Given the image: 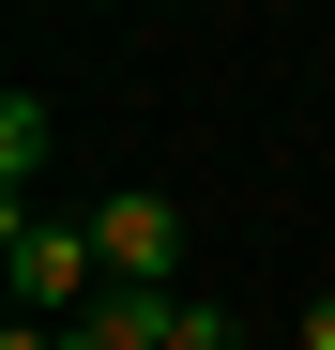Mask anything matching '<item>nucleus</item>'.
Instances as JSON below:
<instances>
[{"label":"nucleus","instance_id":"obj_5","mask_svg":"<svg viewBox=\"0 0 335 350\" xmlns=\"http://www.w3.org/2000/svg\"><path fill=\"white\" fill-rule=\"evenodd\" d=\"M168 350H244V320H229V305H198V289H183V305H168Z\"/></svg>","mask_w":335,"mask_h":350},{"label":"nucleus","instance_id":"obj_1","mask_svg":"<svg viewBox=\"0 0 335 350\" xmlns=\"http://www.w3.org/2000/svg\"><path fill=\"white\" fill-rule=\"evenodd\" d=\"M0 259H16V320H92L107 305V244H92V228L77 213H0Z\"/></svg>","mask_w":335,"mask_h":350},{"label":"nucleus","instance_id":"obj_2","mask_svg":"<svg viewBox=\"0 0 335 350\" xmlns=\"http://www.w3.org/2000/svg\"><path fill=\"white\" fill-rule=\"evenodd\" d=\"M92 244H107V289H168V274H183V198H107L92 213Z\"/></svg>","mask_w":335,"mask_h":350},{"label":"nucleus","instance_id":"obj_4","mask_svg":"<svg viewBox=\"0 0 335 350\" xmlns=\"http://www.w3.org/2000/svg\"><path fill=\"white\" fill-rule=\"evenodd\" d=\"M31 167H46V92H0V183L31 198Z\"/></svg>","mask_w":335,"mask_h":350},{"label":"nucleus","instance_id":"obj_7","mask_svg":"<svg viewBox=\"0 0 335 350\" xmlns=\"http://www.w3.org/2000/svg\"><path fill=\"white\" fill-rule=\"evenodd\" d=\"M305 350H335V289H320V305H305Z\"/></svg>","mask_w":335,"mask_h":350},{"label":"nucleus","instance_id":"obj_3","mask_svg":"<svg viewBox=\"0 0 335 350\" xmlns=\"http://www.w3.org/2000/svg\"><path fill=\"white\" fill-rule=\"evenodd\" d=\"M168 305L183 289H107L92 320H62V350H168Z\"/></svg>","mask_w":335,"mask_h":350},{"label":"nucleus","instance_id":"obj_6","mask_svg":"<svg viewBox=\"0 0 335 350\" xmlns=\"http://www.w3.org/2000/svg\"><path fill=\"white\" fill-rule=\"evenodd\" d=\"M0 350H62V320H0Z\"/></svg>","mask_w":335,"mask_h":350}]
</instances>
